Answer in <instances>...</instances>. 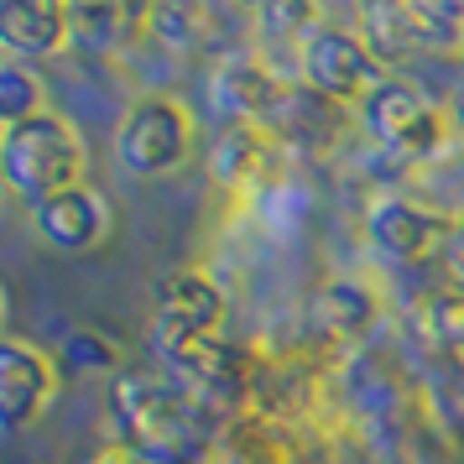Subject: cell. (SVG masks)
I'll list each match as a JSON object with an SVG mask.
<instances>
[{"instance_id":"22","label":"cell","mask_w":464,"mask_h":464,"mask_svg":"<svg viewBox=\"0 0 464 464\" xmlns=\"http://www.w3.org/2000/svg\"><path fill=\"white\" fill-rule=\"evenodd\" d=\"M89 464H147V459H136L130 449H121V443H110V449H100V454H94Z\"/></svg>"},{"instance_id":"3","label":"cell","mask_w":464,"mask_h":464,"mask_svg":"<svg viewBox=\"0 0 464 464\" xmlns=\"http://www.w3.org/2000/svg\"><path fill=\"white\" fill-rule=\"evenodd\" d=\"M193 110L178 100V94H136L130 110L121 115V130H115V157L130 178H172V172L188 168L193 157Z\"/></svg>"},{"instance_id":"7","label":"cell","mask_w":464,"mask_h":464,"mask_svg":"<svg viewBox=\"0 0 464 464\" xmlns=\"http://www.w3.org/2000/svg\"><path fill=\"white\" fill-rule=\"evenodd\" d=\"M63 386L58 355L16 334H0V433H22L43 418Z\"/></svg>"},{"instance_id":"8","label":"cell","mask_w":464,"mask_h":464,"mask_svg":"<svg viewBox=\"0 0 464 464\" xmlns=\"http://www.w3.org/2000/svg\"><path fill=\"white\" fill-rule=\"evenodd\" d=\"M178 381L188 386L193 401H204V407H235V401L251 392V355L230 344V339H198V344H178V350H162Z\"/></svg>"},{"instance_id":"10","label":"cell","mask_w":464,"mask_h":464,"mask_svg":"<svg viewBox=\"0 0 464 464\" xmlns=\"http://www.w3.org/2000/svg\"><path fill=\"white\" fill-rule=\"evenodd\" d=\"M266 130H272L287 151L324 157V151H334L339 141H344V130H350V110L334 105V100H324V94H314L308 84H287L276 115L266 121Z\"/></svg>"},{"instance_id":"15","label":"cell","mask_w":464,"mask_h":464,"mask_svg":"<svg viewBox=\"0 0 464 464\" xmlns=\"http://www.w3.org/2000/svg\"><path fill=\"white\" fill-rule=\"evenodd\" d=\"M422 115H428V100H422L407 79H381V84L355 105V126L365 130L381 151H397L401 141L422 126Z\"/></svg>"},{"instance_id":"14","label":"cell","mask_w":464,"mask_h":464,"mask_svg":"<svg viewBox=\"0 0 464 464\" xmlns=\"http://www.w3.org/2000/svg\"><path fill=\"white\" fill-rule=\"evenodd\" d=\"M282 151L287 147H282L266 126H230L214 141V183L230 188V193H256L272 178Z\"/></svg>"},{"instance_id":"4","label":"cell","mask_w":464,"mask_h":464,"mask_svg":"<svg viewBox=\"0 0 464 464\" xmlns=\"http://www.w3.org/2000/svg\"><path fill=\"white\" fill-rule=\"evenodd\" d=\"M454 230H459L454 214L418 204V198H401V193H386L365 209V246L392 266H428V261L449 256Z\"/></svg>"},{"instance_id":"9","label":"cell","mask_w":464,"mask_h":464,"mask_svg":"<svg viewBox=\"0 0 464 464\" xmlns=\"http://www.w3.org/2000/svg\"><path fill=\"white\" fill-rule=\"evenodd\" d=\"M157 22V0H68V53L121 58Z\"/></svg>"},{"instance_id":"11","label":"cell","mask_w":464,"mask_h":464,"mask_svg":"<svg viewBox=\"0 0 464 464\" xmlns=\"http://www.w3.org/2000/svg\"><path fill=\"white\" fill-rule=\"evenodd\" d=\"M32 225H37V235H43L47 246H58L68 256H84V251H100L105 246L110 204L100 188L79 183V188H63V193H53L47 204H37L32 209Z\"/></svg>"},{"instance_id":"19","label":"cell","mask_w":464,"mask_h":464,"mask_svg":"<svg viewBox=\"0 0 464 464\" xmlns=\"http://www.w3.org/2000/svg\"><path fill=\"white\" fill-rule=\"evenodd\" d=\"M115 365H121V344L110 334H100V329H89V324L68 329L63 344H58V371H73V376H110Z\"/></svg>"},{"instance_id":"5","label":"cell","mask_w":464,"mask_h":464,"mask_svg":"<svg viewBox=\"0 0 464 464\" xmlns=\"http://www.w3.org/2000/svg\"><path fill=\"white\" fill-rule=\"evenodd\" d=\"M381 79H386V68L365 53L355 32H344L334 22H318L314 37L297 47V84H308L314 94H324L344 110H355Z\"/></svg>"},{"instance_id":"23","label":"cell","mask_w":464,"mask_h":464,"mask_svg":"<svg viewBox=\"0 0 464 464\" xmlns=\"http://www.w3.org/2000/svg\"><path fill=\"white\" fill-rule=\"evenodd\" d=\"M449 256L459 261V272H464V214H459V230H454V246H449Z\"/></svg>"},{"instance_id":"2","label":"cell","mask_w":464,"mask_h":464,"mask_svg":"<svg viewBox=\"0 0 464 464\" xmlns=\"http://www.w3.org/2000/svg\"><path fill=\"white\" fill-rule=\"evenodd\" d=\"M193 407L178 386H162L157 376H121L110 386V412H115V433L121 449H130L147 464H178L188 449Z\"/></svg>"},{"instance_id":"20","label":"cell","mask_w":464,"mask_h":464,"mask_svg":"<svg viewBox=\"0 0 464 464\" xmlns=\"http://www.w3.org/2000/svg\"><path fill=\"white\" fill-rule=\"evenodd\" d=\"M43 79L16 58H0V121L5 126H22L32 115H43Z\"/></svg>"},{"instance_id":"13","label":"cell","mask_w":464,"mask_h":464,"mask_svg":"<svg viewBox=\"0 0 464 464\" xmlns=\"http://www.w3.org/2000/svg\"><path fill=\"white\" fill-rule=\"evenodd\" d=\"M0 53L16 63L68 53V0H0Z\"/></svg>"},{"instance_id":"6","label":"cell","mask_w":464,"mask_h":464,"mask_svg":"<svg viewBox=\"0 0 464 464\" xmlns=\"http://www.w3.org/2000/svg\"><path fill=\"white\" fill-rule=\"evenodd\" d=\"M225 287L214 282L204 266H178L151 287V324H157V350H178V344H198V339H219L225 329Z\"/></svg>"},{"instance_id":"1","label":"cell","mask_w":464,"mask_h":464,"mask_svg":"<svg viewBox=\"0 0 464 464\" xmlns=\"http://www.w3.org/2000/svg\"><path fill=\"white\" fill-rule=\"evenodd\" d=\"M89 172V147L79 126L58 115V110H43L22 126L5 130V147H0V183L26 198L32 209L47 204L53 193L79 188Z\"/></svg>"},{"instance_id":"16","label":"cell","mask_w":464,"mask_h":464,"mask_svg":"<svg viewBox=\"0 0 464 464\" xmlns=\"http://www.w3.org/2000/svg\"><path fill=\"white\" fill-rule=\"evenodd\" d=\"M355 37L381 68H401L418 53V32L407 16V0H355Z\"/></svg>"},{"instance_id":"17","label":"cell","mask_w":464,"mask_h":464,"mask_svg":"<svg viewBox=\"0 0 464 464\" xmlns=\"http://www.w3.org/2000/svg\"><path fill=\"white\" fill-rule=\"evenodd\" d=\"M407 16L428 53H464V0H407Z\"/></svg>"},{"instance_id":"18","label":"cell","mask_w":464,"mask_h":464,"mask_svg":"<svg viewBox=\"0 0 464 464\" xmlns=\"http://www.w3.org/2000/svg\"><path fill=\"white\" fill-rule=\"evenodd\" d=\"M318 22H324L318 0H266L256 11V32H261V43H272V47H303L314 37Z\"/></svg>"},{"instance_id":"21","label":"cell","mask_w":464,"mask_h":464,"mask_svg":"<svg viewBox=\"0 0 464 464\" xmlns=\"http://www.w3.org/2000/svg\"><path fill=\"white\" fill-rule=\"evenodd\" d=\"M443 121H449V130L464 141V79L454 84V94H449V105H443Z\"/></svg>"},{"instance_id":"26","label":"cell","mask_w":464,"mask_h":464,"mask_svg":"<svg viewBox=\"0 0 464 464\" xmlns=\"http://www.w3.org/2000/svg\"><path fill=\"white\" fill-rule=\"evenodd\" d=\"M5 130H11V126H5V121H0V147H5Z\"/></svg>"},{"instance_id":"12","label":"cell","mask_w":464,"mask_h":464,"mask_svg":"<svg viewBox=\"0 0 464 464\" xmlns=\"http://www.w3.org/2000/svg\"><path fill=\"white\" fill-rule=\"evenodd\" d=\"M287 94V79H276L256 53H230L214 68V105L230 115V126H266Z\"/></svg>"},{"instance_id":"25","label":"cell","mask_w":464,"mask_h":464,"mask_svg":"<svg viewBox=\"0 0 464 464\" xmlns=\"http://www.w3.org/2000/svg\"><path fill=\"white\" fill-rule=\"evenodd\" d=\"M0 329H5V287H0Z\"/></svg>"},{"instance_id":"24","label":"cell","mask_w":464,"mask_h":464,"mask_svg":"<svg viewBox=\"0 0 464 464\" xmlns=\"http://www.w3.org/2000/svg\"><path fill=\"white\" fill-rule=\"evenodd\" d=\"M240 5H246V11H261V5H266V0H240Z\"/></svg>"}]
</instances>
